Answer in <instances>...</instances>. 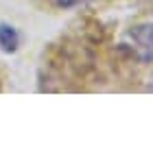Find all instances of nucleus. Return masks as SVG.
I'll list each match as a JSON object with an SVG mask.
<instances>
[{
  "label": "nucleus",
  "mask_w": 153,
  "mask_h": 153,
  "mask_svg": "<svg viewBox=\"0 0 153 153\" xmlns=\"http://www.w3.org/2000/svg\"><path fill=\"white\" fill-rule=\"evenodd\" d=\"M129 44L131 51L140 61L153 64V24H138L129 31Z\"/></svg>",
  "instance_id": "f257e3e1"
},
{
  "label": "nucleus",
  "mask_w": 153,
  "mask_h": 153,
  "mask_svg": "<svg viewBox=\"0 0 153 153\" xmlns=\"http://www.w3.org/2000/svg\"><path fill=\"white\" fill-rule=\"evenodd\" d=\"M85 2H90V0H53V4L59 7V9H72V7H79Z\"/></svg>",
  "instance_id": "7ed1b4c3"
},
{
  "label": "nucleus",
  "mask_w": 153,
  "mask_h": 153,
  "mask_svg": "<svg viewBox=\"0 0 153 153\" xmlns=\"http://www.w3.org/2000/svg\"><path fill=\"white\" fill-rule=\"evenodd\" d=\"M18 44H20L18 31L13 29L11 24L0 22V48H2L4 53H16L18 51Z\"/></svg>",
  "instance_id": "f03ea898"
}]
</instances>
